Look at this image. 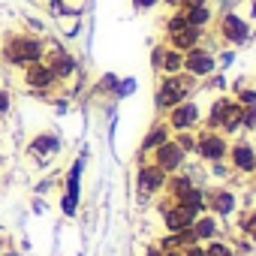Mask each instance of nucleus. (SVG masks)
I'll list each match as a JSON object with an SVG mask.
<instances>
[{
    "instance_id": "34",
    "label": "nucleus",
    "mask_w": 256,
    "mask_h": 256,
    "mask_svg": "<svg viewBox=\"0 0 256 256\" xmlns=\"http://www.w3.org/2000/svg\"><path fill=\"white\" fill-rule=\"evenodd\" d=\"M157 244H160V247H163V250H181V247H178V241H175V235H172V232H166V235H163V238H160V241H157Z\"/></svg>"
},
{
    "instance_id": "42",
    "label": "nucleus",
    "mask_w": 256,
    "mask_h": 256,
    "mask_svg": "<svg viewBox=\"0 0 256 256\" xmlns=\"http://www.w3.org/2000/svg\"><path fill=\"white\" fill-rule=\"evenodd\" d=\"M232 64V52H223V58L217 60V66H229Z\"/></svg>"
},
{
    "instance_id": "45",
    "label": "nucleus",
    "mask_w": 256,
    "mask_h": 256,
    "mask_svg": "<svg viewBox=\"0 0 256 256\" xmlns=\"http://www.w3.org/2000/svg\"><path fill=\"white\" fill-rule=\"evenodd\" d=\"M196 4H208V0H187V6H196Z\"/></svg>"
},
{
    "instance_id": "21",
    "label": "nucleus",
    "mask_w": 256,
    "mask_h": 256,
    "mask_svg": "<svg viewBox=\"0 0 256 256\" xmlns=\"http://www.w3.org/2000/svg\"><path fill=\"white\" fill-rule=\"evenodd\" d=\"M178 72H184V52H178V48H169V46H166L160 76H178Z\"/></svg>"
},
{
    "instance_id": "40",
    "label": "nucleus",
    "mask_w": 256,
    "mask_h": 256,
    "mask_svg": "<svg viewBox=\"0 0 256 256\" xmlns=\"http://www.w3.org/2000/svg\"><path fill=\"white\" fill-rule=\"evenodd\" d=\"M136 196H139V202H142V205H145V202H151V199H154V196H151V193H148V190H145V187H136Z\"/></svg>"
},
{
    "instance_id": "37",
    "label": "nucleus",
    "mask_w": 256,
    "mask_h": 256,
    "mask_svg": "<svg viewBox=\"0 0 256 256\" xmlns=\"http://www.w3.org/2000/svg\"><path fill=\"white\" fill-rule=\"evenodd\" d=\"M160 4V0H133V6L139 10V12H145V10H154Z\"/></svg>"
},
{
    "instance_id": "13",
    "label": "nucleus",
    "mask_w": 256,
    "mask_h": 256,
    "mask_svg": "<svg viewBox=\"0 0 256 256\" xmlns=\"http://www.w3.org/2000/svg\"><path fill=\"white\" fill-rule=\"evenodd\" d=\"M172 139V130H169V124H166V118H160V120H154L151 124V130L145 133V139H142V145H139V157H136V163H145L148 160V154L151 151H157L163 142H169Z\"/></svg>"
},
{
    "instance_id": "8",
    "label": "nucleus",
    "mask_w": 256,
    "mask_h": 256,
    "mask_svg": "<svg viewBox=\"0 0 256 256\" xmlns=\"http://www.w3.org/2000/svg\"><path fill=\"white\" fill-rule=\"evenodd\" d=\"M22 84H24L28 90L46 94V90H52V88L60 84V82H58V76L52 72V66H48L46 60H36V64H28V66L22 70Z\"/></svg>"
},
{
    "instance_id": "17",
    "label": "nucleus",
    "mask_w": 256,
    "mask_h": 256,
    "mask_svg": "<svg viewBox=\"0 0 256 256\" xmlns=\"http://www.w3.org/2000/svg\"><path fill=\"white\" fill-rule=\"evenodd\" d=\"M190 229H193L196 241H202V244H205V241L220 238V220H217L214 214H208V211H205V214H199V217L193 220V226H190Z\"/></svg>"
},
{
    "instance_id": "35",
    "label": "nucleus",
    "mask_w": 256,
    "mask_h": 256,
    "mask_svg": "<svg viewBox=\"0 0 256 256\" xmlns=\"http://www.w3.org/2000/svg\"><path fill=\"white\" fill-rule=\"evenodd\" d=\"M208 78H211V82H208V88H211V90H220V94L226 90V78H223V76H217V72H214V76H208Z\"/></svg>"
},
{
    "instance_id": "23",
    "label": "nucleus",
    "mask_w": 256,
    "mask_h": 256,
    "mask_svg": "<svg viewBox=\"0 0 256 256\" xmlns=\"http://www.w3.org/2000/svg\"><path fill=\"white\" fill-rule=\"evenodd\" d=\"M187 28V18H184V10H172V16L163 22V40H169V36H175L178 30H184Z\"/></svg>"
},
{
    "instance_id": "24",
    "label": "nucleus",
    "mask_w": 256,
    "mask_h": 256,
    "mask_svg": "<svg viewBox=\"0 0 256 256\" xmlns=\"http://www.w3.org/2000/svg\"><path fill=\"white\" fill-rule=\"evenodd\" d=\"M205 256H238V253H235V244L214 238V241H205Z\"/></svg>"
},
{
    "instance_id": "2",
    "label": "nucleus",
    "mask_w": 256,
    "mask_h": 256,
    "mask_svg": "<svg viewBox=\"0 0 256 256\" xmlns=\"http://www.w3.org/2000/svg\"><path fill=\"white\" fill-rule=\"evenodd\" d=\"M229 136H223L220 130H205L199 126L196 130V157L205 160V163H217V160H226L229 157Z\"/></svg>"
},
{
    "instance_id": "25",
    "label": "nucleus",
    "mask_w": 256,
    "mask_h": 256,
    "mask_svg": "<svg viewBox=\"0 0 256 256\" xmlns=\"http://www.w3.org/2000/svg\"><path fill=\"white\" fill-rule=\"evenodd\" d=\"M172 139H175V145H178L181 151H187V154L196 151V133H193V130H187V133H172Z\"/></svg>"
},
{
    "instance_id": "27",
    "label": "nucleus",
    "mask_w": 256,
    "mask_h": 256,
    "mask_svg": "<svg viewBox=\"0 0 256 256\" xmlns=\"http://www.w3.org/2000/svg\"><path fill=\"white\" fill-rule=\"evenodd\" d=\"M60 211H64L66 217H76V211H78V196L64 193V196H60Z\"/></svg>"
},
{
    "instance_id": "44",
    "label": "nucleus",
    "mask_w": 256,
    "mask_h": 256,
    "mask_svg": "<svg viewBox=\"0 0 256 256\" xmlns=\"http://www.w3.org/2000/svg\"><path fill=\"white\" fill-rule=\"evenodd\" d=\"M163 256H184L181 250H163Z\"/></svg>"
},
{
    "instance_id": "3",
    "label": "nucleus",
    "mask_w": 256,
    "mask_h": 256,
    "mask_svg": "<svg viewBox=\"0 0 256 256\" xmlns=\"http://www.w3.org/2000/svg\"><path fill=\"white\" fill-rule=\"evenodd\" d=\"M202 118H205V112H202V106H199L193 96L166 112V124H169L172 133H187V130L196 133L199 126H202Z\"/></svg>"
},
{
    "instance_id": "16",
    "label": "nucleus",
    "mask_w": 256,
    "mask_h": 256,
    "mask_svg": "<svg viewBox=\"0 0 256 256\" xmlns=\"http://www.w3.org/2000/svg\"><path fill=\"white\" fill-rule=\"evenodd\" d=\"M241 114H244V108L235 102V96L226 102V108H223V118H220V126L217 130L223 133V136H238L241 133Z\"/></svg>"
},
{
    "instance_id": "38",
    "label": "nucleus",
    "mask_w": 256,
    "mask_h": 256,
    "mask_svg": "<svg viewBox=\"0 0 256 256\" xmlns=\"http://www.w3.org/2000/svg\"><path fill=\"white\" fill-rule=\"evenodd\" d=\"M142 256H163V247H160V244H148Z\"/></svg>"
},
{
    "instance_id": "32",
    "label": "nucleus",
    "mask_w": 256,
    "mask_h": 256,
    "mask_svg": "<svg viewBox=\"0 0 256 256\" xmlns=\"http://www.w3.org/2000/svg\"><path fill=\"white\" fill-rule=\"evenodd\" d=\"M181 253H184V256H205V244H202V241H193V244L181 247Z\"/></svg>"
},
{
    "instance_id": "18",
    "label": "nucleus",
    "mask_w": 256,
    "mask_h": 256,
    "mask_svg": "<svg viewBox=\"0 0 256 256\" xmlns=\"http://www.w3.org/2000/svg\"><path fill=\"white\" fill-rule=\"evenodd\" d=\"M178 205H184V208H190V211H196V214H205L208 211V187H190L184 196H178L175 199Z\"/></svg>"
},
{
    "instance_id": "7",
    "label": "nucleus",
    "mask_w": 256,
    "mask_h": 256,
    "mask_svg": "<svg viewBox=\"0 0 256 256\" xmlns=\"http://www.w3.org/2000/svg\"><path fill=\"white\" fill-rule=\"evenodd\" d=\"M184 72L196 76L199 82L208 78V76H214L217 72V54H214V48H208L205 42H199L196 48L184 52Z\"/></svg>"
},
{
    "instance_id": "1",
    "label": "nucleus",
    "mask_w": 256,
    "mask_h": 256,
    "mask_svg": "<svg viewBox=\"0 0 256 256\" xmlns=\"http://www.w3.org/2000/svg\"><path fill=\"white\" fill-rule=\"evenodd\" d=\"M46 58V40L40 34H12L0 46V60L12 70H24L28 64H36Z\"/></svg>"
},
{
    "instance_id": "31",
    "label": "nucleus",
    "mask_w": 256,
    "mask_h": 256,
    "mask_svg": "<svg viewBox=\"0 0 256 256\" xmlns=\"http://www.w3.org/2000/svg\"><path fill=\"white\" fill-rule=\"evenodd\" d=\"M10 108H12V96H10V90L4 84H0V118H6Z\"/></svg>"
},
{
    "instance_id": "26",
    "label": "nucleus",
    "mask_w": 256,
    "mask_h": 256,
    "mask_svg": "<svg viewBox=\"0 0 256 256\" xmlns=\"http://www.w3.org/2000/svg\"><path fill=\"white\" fill-rule=\"evenodd\" d=\"M78 178H82V163H72L66 172V193L78 196Z\"/></svg>"
},
{
    "instance_id": "12",
    "label": "nucleus",
    "mask_w": 256,
    "mask_h": 256,
    "mask_svg": "<svg viewBox=\"0 0 256 256\" xmlns=\"http://www.w3.org/2000/svg\"><path fill=\"white\" fill-rule=\"evenodd\" d=\"M238 208V196L229 190V187H214L208 190V214H214L217 220H226L232 217Z\"/></svg>"
},
{
    "instance_id": "14",
    "label": "nucleus",
    "mask_w": 256,
    "mask_h": 256,
    "mask_svg": "<svg viewBox=\"0 0 256 256\" xmlns=\"http://www.w3.org/2000/svg\"><path fill=\"white\" fill-rule=\"evenodd\" d=\"M28 154L36 157L40 163H46L48 157H58L60 154V139L54 133H40V136H34L28 142Z\"/></svg>"
},
{
    "instance_id": "22",
    "label": "nucleus",
    "mask_w": 256,
    "mask_h": 256,
    "mask_svg": "<svg viewBox=\"0 0 256 256\" xmlns=\"http://www.w3.org/2000/svg\"><path fill=\"white\" fill-rule=\"evenodd\" d=\"M232 96H235V102H238L241 108H247V106H256V88H250L244 78H238V82H235V88H232Z\"/></svg>"
},
{
    "instance_id": "19",
    "label": "nucleus",
    "mask_w": 256,
    "mask_h": 256,
    "mask_svg": "<svg viewBox=\"0 0 256 256\" xmlns=\"http://www.w3.org/2000/svg\"><path fill=\"white\" fill-rule=\"evenodd\" d=\"M190 187H196L193 181H190V175L181 169V172H172L169 178H166V187H163V193L169 196V199H178V196H184Z\"/></svg>"
},
{
    "instance_id": "33",
    "label": "nucleus",
    "mask_w": 256,
    "mask_h": 256,
    "mask_svg": "<svg viewBox=\"0 0 256 256\" xmlns=\"http://www.w3.org/2000/svg\"><path fill=\"white\" fill-rule=\"evenodd\" d=\"M96 88H100V90H112V94H114V88H118V76H112V72H108V76H102Z\"/></svg>"
},
{
    "instance_id": "46",
    "label": "nucleus",
    "mask_w": 256,
    "mask_h": 256,
    "mask_svg": "<svg viewBox=\"0 0 256 256\" xmlns=\"http://www.w3.org/2000/svg\"><path fill=\"white\" fill-rule=\"evenodd\" d=\"M4 163H6V157H4V154H0V166H4Z\"/></svg>"
},
{
    "instance_id": "9",
    "label": "nucleus",
    "mask_w": 256,
    "mask_h": 256,
    "mask_svg": "<svg viewBox=\"0 0 256 256\" xmlns=\"http://www.w3.org/2000/svg\"><path fill=\"white\" fill-rule=\"evenodd\" d=\"M229 169L238 175H253L256 172V145L247 139H238L229 145V157H226Z\"/></svg>"
},
{
    "instance_id": "47",
    "label": "nucleus",
    "mask_w": 256,
    "mask_h": 256,
    "mask_svg": "<svg viewBox=\"0 0 256 256\" xmlns=\"http://www.w3.org/2000/svg\"><path fill=\"white\" fill-rule=\"evenodd\" d=\"M253 18H256V0H253Z\"/></svg>"
},
{
    "instance_id": "30",
    "label": "nucleus",
    "mask_w": 256,
    "mask_h": 256,
    "mask_svg": "<svg viewBox=\"0 0 256 256\" xmlns=\"http://www.w3.org/2000/svg\"><path fill=\"white\" fill-rule=\"evenodd\" d=\"M163 52H166V42H160V46L151 48V70L154 72H160V66H163Z\"/></svg>"
},
{
    "instance_id": "11",
    "label": "nucleus",
    "mask_w": 256,
    "mask_h": 256,
    "mask_svg": "<svg viewBox=\"0 0 256 256\" xmlns=\"http://www.w3.org/2000/svg\"><path fill=\"white\" fill-rule=\"evenodd\" d=\"M166 172L154 163V160H145V163H139V169H136V187H145L151 196H157V193H163V187H166Z\"/></svg>"
},
{
    "instance_id": "15",
    "label": "nucleus",
    "mask_w": 256,
    "mask_h": 256,
    "mask_svg": "<svg viewBox=\"0 0 256 256\" xmlns=\"http://www.w3.org/2000/svg\"><path fill=\"white\" fill-rule=\"evenodd\" d=\"M205 40V28H193V24H187L184 30H178L175 36H169V40H163L169 48H178V52H190V48H196L199 42Z\"/></svg>"
},
{
    "instance_id": "4",
    "label": "nucleus",
    "mask_w": 256,
    "mask_h": 256,
    "mask_svg": "<svg viewBox=\"0 0 256 256\" xmlns=\"http://www.w3.org/2000/svg\"><path fill=\"white\" fill-rule=\"evenodd\" d=\"M184 100H190V90L181 84V78H178V76H160L157 90H154V108H157L160 114H166L169 108H175V106L184 102Z\"/></svg>"
},
{
    "instance_id": "39",
    "label": "nucleus",
    "mask_w": 256,
    "mask_h": 256,
    "mask_svg": "<svg viewBox=\"0 0 256 256\" xmlns=\"http://www.w3.org/2000/svg\"><path fill=\"white\" fill-rule=\"evenodd\" d=\"M24 28H30L34 34H40V30H42V22H36V18H24Z\"/></svg>"
},
{
    "instance_id": "29",
    "label": "nucleus",
    "mask_w": 256,
    "mask_h": 256,
    "mask_svg": "<svg viewBox=\"0 0 256 256\" xmlns=\"http://www.w3.org/2000/svg\"><path fill=\"white\" fill-rule=\"evenodd\" d=\"M241 130H247V133L256 130V106H247L244 108V114H241Z\"/></svg>"
},
{
    "instance_id": "6",
    "label": "nucleus",
    "mask_w": 256,
    "mask_h": 256,
    "mask_svg": "<svg viewBox=\"0 0 256 256\" xmlns=\"http://www.w3.org/2000/svg\"><path fill=\"white\" fill-rule=\"evenodd\" d=\"M217 36L226 42V46H244V42H250V22L244 18V16H238V12H223L220 16V22H217Z\"/></svg>"
},
{
    "instance_id": "36",
    "label": "nucleus",
    "mask_w": 256,
    "mask_h": 256,
    "mask_svg": "<svg viewBox=\"0 0 256 256\" xmlns=\"http://www.w3.org/2000/svg\"><path fill=\"white\" fill-rule=\"evenodd\" d=\"M235 253H238V256H250V253H253V244L244 238V241H238V244H235Z\"/></svg>"
},
{
    "instance_id": "43",
    "label": "nucleus",
    "mask_w": 256,
    "mask_h": 256,
    "mask_svg": "<svg viewBox=\"0 0 256 256\" xmlns=\"http://www.w3.org/2000/svg\"><path fill=\"white\" fill-rule=\"evenodd\" d=\"M48 187H52V178H46V181H40V187H36V190L42 193V190H48Z\"/></svg>"
},
{
    "instance_id": "28",
    "label": "nucleus",
    "mask_w": 256,
    "mask_h": 256,
    "mask_svg": "<svg viewBox=\"0 0 256 256\" xmlns=\"http://www.w3.org/2000/svg\"><path fill=\"white\" fill-rule=\"evenodd\" d=\"M229 163L226 160H217V163H211V169H208V175L214 178V181H223V178H229Z\"/></svg>"
},
{
    "instance_id": "41",
    "label": "nucleus",
    "mask_w": 256,
    "mask_h": 256,
    "mask_svg": "<svg viewBox=\"0 0 256 256\" xmlns=\"http://www.w3.org/2000/svg\"><path fill=\"white\" fill-rule=\"evenodd\" d=\"M163 4H166L169 10H184V6H187V0H163Z\"/></svg>"
},
{
    "instance_id": "48",
    "label": "nucleus",
    "mask_w": 256,
    "mask_h": 256,
    "mask_svg": "<svg viewBox=\"0 0 256 256\" xmlns=\"http://www.w3.org/2000/svg\"><path fill=\"white\" fill-rule=\"evenodd\" d=\"M253 175H256V172H253Z\"/></svg>"
},
{
    "instance_id": "5",
    "label": "nucleus",
    "mask_w": 256,
    "mask_h": 256,
    "mask_svg": "<svg viewBox=\"0 0 256 256\" xmlns=\"http://www.w3.org/2000/svg\"><path fill=\"white\" fill-rule=\"evenodd\" d=\"M42 60L52 66V72L58 76V82H70V78L78 72V58H76L72 52H66L58 40L46 42V58H42Z\"/></svg>"
},
{
    "instance_id": "10",
    "label": "nucleus",
    "mask_w": 256,
    "mask_h": 256,
    "mask_svg": "<svg viewBox=\"0 0 256 256\" xmlns=\"http://www.w3.org/2000/svg\"><path fill=\"white\" fill-rule=\"evenodd\" d=\"M151 160H154L166 175H172V172H181V169H184L187 151H181V148L175 145V139H169V142H163L157 151H151Z\"/></svg>"
},
{
    "instance_id": "20",
    "label": "nucleus",
    "mask_w": 256,
    "mask_h": 256,
    "mask_svg": "<svg viewBox=\"0 0 256 256\" xmlns=\"http://www.w3.org/2000/svg\"><path fill=\"white\" fill-rule=\"evenodd\" d=\"M184 18H187V24H193V28H208V24L214 22V10H211L208 4L184 6Z\"/></svg>"
}]
</instances>
